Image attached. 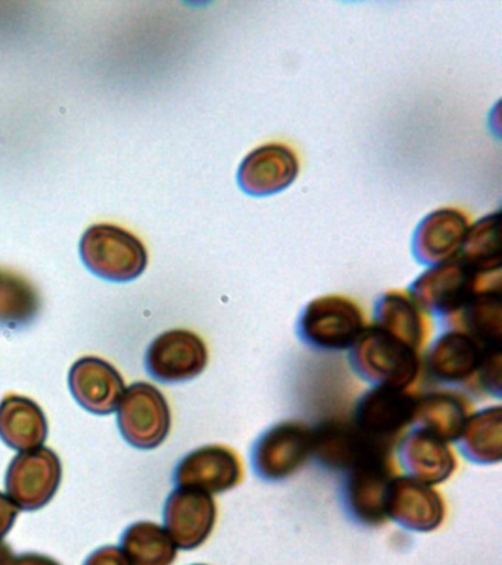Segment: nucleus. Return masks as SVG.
<instances>
[{"label": "nucleus", "instance_id": "f257e3e1", "mask_svg": "<svg viewBox=\"0 0 502 565\" xmlns=\"http://www.w3.org/2000/svg\"><path fill=\"white\" fill-rule=\"evenodd\" d=\"M351 369L373 387L407 391L418 377V351L376 326L365 327L348 353Z\"/></svg>", "mask_w": 502, "mask_h": 565}, {"label": "nucleus", "instance_id": "f03ea898", "mask_svg": "<svg viewBox=\"0 0 502 565\" xmlns=\"http://www.w3.org/2000/svg\"><path fill=\"white\" fill-rule=\"evenodd\" d=\"M500 273L480 274L460 256L434 265L409 286V298L423 312L436 318H449L460 312L478 291L492 286Z\"/></svg>", "mask_w": 502, "mask_h": 565}, {"label": "nucleus", "instance_id": "7ed1b4c3", "mask_svg": "<svg viewBox=\"0 0 502 565\" xmlns=\"http://www.w3.org/2000/svg\"><path fill=\"white\" fill-rule=\"evenodd\" d=\"M81 255L92 273L108 281L136 280L148 267L143 242L116 224L90 225L83 234Z\"/></svg>", "mask_w": 502, "mask_h": 565}, {"label": "nucleus", "instance_id": "20e7f679", "mask_svg": "<svg viewBox=\"0 0 502 565\" xmlns=\"http://www.w3.org/2000/svg\"><path fill=\"white\" fill-rule=\"evenodd\" d=\"M365 329L363 309L341 295L321 296L299 313L298 338L317 351H346Z\"/></svg>", "mask_w": 502, "mask_h": 565}, {"label": "nucleus", "instance_id": "39448f33", "mask_svg": "<svg viewBox=\"0 0 502 565\" xmlns=\"http://www.w3.org/2000/svg\"><path fill=\"white\" fill-rule=\"evenodd\" d=\"M391 452L377 450L342 475L341 502L352 521L377 527L387 521L386 502L395 477Z\"/></svg>", "mask_w": 502, "mask_h": 565}, {"label": "nucleus", "instance_id": "423d86ee", "mask_svg": "<svg viewBox=\"0 0 502 565\" xmlns=\"http://www.w3.org/2000/svg\"><path fill=\"white\" fill-rule=\"evenodd\" d=\"M314 431L302 422H281L268 427L250 450L254 475L264 481L289 479L312 458Z\"/></svg>", "mask_w": 502, "mask_h": 565}, {"label": "nucleus", "instance_id": "0eeeda50", "mask_svg": "<svg viewBox=\"0 0 502 565\" xmlns=\"http://www.w3.org/2000/svg\"><path fill=\"white\" fill-rule=\"evenodd\" d=\"M117 419L127 444L138 449H156L170 433V405L153 384L133 383L122 395Z\"/></svg>", "mask_w": 502, "mask_h": 565}, {"label": "nucleus", "instance_id": "6e6552de", "mask_svg": "<svg viewBox=\"0 0 502 565\" xmlns=\"http://www.w3.org/2000/svg\"><path fill=\"white\" fill-rule=\"evenodd\" d=\"M416 397L407 391L373 387L356 401L354 426L361 435L385 449H394L399 436L413 426Z\"/></svg>", "mask_w": 502, "mask_h": 565}, {"label": "nucleus", "instance_id": "1a4fd4ad", "mask_svg": "<svg viewBox=\"0 0 502 565\" xmlns=\"http://www.w3.org/2000/svg\"><path fill=\"white\" fill-rule=\"evenodd\" d=\"M63 466L54 450L41 448L17 455L7 471V494L19 510L38 511L58 492Z\"/></svg>", "mask_w": 502, "mask_h": 565}, {"label": "nucleus", "instance_id": "9d476101", "mask_svg": "<svg viewBox=\"0 0 502 565\" xmlns=\"http://www.w3.org/2000/svg\"><path fill=\"white\" fill-rule=\"evenodd\" d=\"M145 365L158 382H189L204 373L209 365V348L201 335L191 330L164 331L149 344Z\"/></svg>", "mask_w": 502, "mask_h": 565}, {"label": "nucleus", "instance_id": "9b49d317", "mask_svg": "<svg viewBox=\"0 0 502 565\" xmlns=\"http://www.w3.org/2000/svg\"><path fill=\"white\" fill-rule=\"evenodd\" d=\"M244 479L239 455L224 445H205L189 452L175 467L178 488L220 494L235 489Z\"/></svg>", "mask_w": 502, "mask_h": 565}, {"label": "nucleus", "instance_id": "f8f14e48", "mask_svg": "<svg viewBox=\"0 0 502 565\" xmlns=\"http://www.w3.org/2000/svg\"><path fill=\"white\" fill-rule=\"evenodd\" d=\"M387 520L416 533H430L442 525L447 508L434 486L408 476H395L386 502Z\"/></svg>", "mask_w": 502, "mask_h": 565}, {"label": "nucleus", "instance_id": "ddd939ff", "mask_svg": "<svg viewBox=\"0 0 502 565\" xmlns=\"http://www.w3.org/2000/svg\"><path fill=\"white\" fill-rule=\"evenodd\" d=\"M217 521V503L209 493L178 488L167 498L164 529L179 550L193 551L204 545Z\"/></svg>", "mask_w": 502, "mask_h": 565}, {"label": "nucleus", "instance_id": "4468645a", "mask_svg": "<svg viewBox=\"0 0 502 565\" xmlns=\"http://www.w3.org/2000/svg\"><path fill=\"white\" fill-rule=\"evenodd\" d=\"M298 174L299 159L290 146L266 143L246 154L237 170V183L250 196H271L292 185Z\"/></svg>", "mask_w": 502, "mask_h": 565}, {"label": "nucleus", "instance_id": "2eb2a0df", "mask_svg": "<svg viewBox=\"0 0 502 565\" xmlns=\"http://www.w3.org/2000/svg\"><path fill=\"white\" fill-rule=\"evenodd\" d=\"M482 344L458 330H447L426 351L427 377L444 386H462L473 382L482 362Z\"/></svg>", "mask_w": 502, "mask_h": 565}, {"label": "nucleus", "instance_id": "dca6fc26", "mask_svg": "<svg viewBox=\"0 0 502 565\" xmlns=\"http://www.w3.org/2000/svg\"><path fill=\"white\" fill-rule=\"evenodd\" d=\"M68 383L77 404L96 415L116 413L126 392L120 371L98 356L74 362Z\"/></svg>", "mask_w": 502, "mask_h": 565}, {"label": "nucleus", "instance_id": "f3484780", "mask_svg": "<svg viewBox=\"0 0 502 565\" xmlns=\"http://www.w3.org/2000/svg\"><path fill=\"white\" fill-rule=\"evenodd\" d=\"M398 461L412 479L435 486L444 483L457 470V458L447 440L426 428L412 426L396 444Z\"/></svg>", "mask_w": 502, "mask_h": 565}, {"label": "nucleus", "instance_id": "a211bd4d", "mask_svg": "<svg viewBox=\"0 0 502 565\" xmlns=\"http://www.w3.org/2000/svg\"><path fill=\"white\" fill-rule=\"evenodd\" d=\"M469 225V216L457 207H439L430 212L418 223L413 234L414 258L430 267L456 258Z\"/></svg>", "mask_w": 502, "mask_h": 565}, {"label": "nucleus", "instance_id": "6ab92c4d", "mask_svg": "<svg viewBox=\"0 0 502 565\" xmlns=\"http://www.w3.org/2000/svg\"><path fill=\"white\" fill-rule=\"evenodd\" d=\"M312 431H314L312 458L325 470L341 472V475L359 463L361 459L369 457L370 454L377 452V450L392 452L361 435L352 422L333 419V422H325L312 428Z\"/></svg>", "mask_w": 502, "mask_h": 565}, {"label": "nucleus", "instance_id": "aec40b11", "mask_svg": "<svg viewBox=\"0 0 502 565\" xmlns=\"http://www.w3.org/2000/svg\"><path fill=\"white\" fill-rule=\"evenodd\" d=\"M0 439L12 449H38L47 439V419L36 402L20 395H7L0 402Z\"/></svg>", "mask_w": 502, "mask_h": 565}, {"label": "nucleus", "instance_id": "412c9836", "mask_svg": "<svg viewBox=\"0 0 502 565\" xmlns=\"http://www.w3.org/2000/svg\"><path fill=\"white\" fill-rule=\"evenodd\" d=\"M456 445L462 457L478 466H493L502 459V408L488 406L469 414Z\"/></svg>", "mask_w": 502, "mask_h": 565}, {"label": "nucleus", "instance_id": "4be33fe9", "mask_svg": "<svg viewBox=\"0 0 502 565\" xmlns=\"http://www.w3.org/2000/svg\"><path fill=\"white\" fill-rule=\"evenodd\" d=\"M374 324L408 347L420 351L427 335L425 312L409 295L392 290L382 295L374 303Z\"/></svg>", "mask_w": 502, "mask_h": 565}, {"label": "nucleus", "instance_id": "5701e85b", "mask_svg": "<svg viewBox=\"0 0 502 565\" xmlns=\"http://www.w3.org/2000/svg\"><path fill=\"white\" fill-rule=\"evenodd\" d=\"M445 324L449 330L462 331L478 340L483 348L501 347L502 309L500 285L488 286L478 291L474 298L449 318Z\"/></svg>", "mask_w": 502, "mask_h": 565}, {"label": "nucleus", "instance_id": "b1692460", "mask_svg": "<svg viewBox=\"0 0 502 565\" xmlns=\"http://www.w3.org/2000/svg\"><path fill=\"white\" fill-rule=\"evenodd\" d=\"M464 397L448 391H436L416 399L413 426L426 428L444 440L456 441L469 417Z\"/></svg>", "mask_w": 502, "mask_h": 565}, {"label": "nucleus", "instance_id": "393cba45", "mask_svg": "<svg viewBox=\"0 0 502 565\" xmlns=\"http://www.w3.org/2000/svg\"><path fill=\"white\" fill-rule=\"evenodd\" d=\"M121 550L131 565H173L178 546L169 532L152 521H138L126 529Z\"/></svg>", "mask_w": 502, "mask_h": 565}, {"label": "nucleus", "instance_id": "a878e982", "mask_svg": "<svg viewBox=\"0 0 502 565\" xmlns=\"http://www.w3.org/2000/svg\"><path fill=\"white\" fill-rule=\"evenodd\" d=\"M41 311V296L33 282L11 269L0 268V326L30 324Z\"/></svg>", "mask_w": 502, "mask_h": 565}, {"label": "nucleus", "instance_id": "bb28decb", "mask_svg": "<svg viewBox=\"0 0 502 565\" xmlns=\"http://www.w3.org/2000/svg\"><path fill=\"white\" fill-rule=\"evenodd\" d=\"M458 256L480 274L500 273V212L469 225Z\"/></svg>", "mask_w": 502, "mask_h": 565}, {"label": "nucleus", "instance_id": "cd10ccee", "mask_svg": "<svg viewBox=\"0 0 502 565\" xmlns=\"http://www.w3.org/2000/svg\"><path fill=\"white\" fill-rule=\"evenodd\" d=\"M501 347L484 349L482 362H480L478 375H476V382L480 384L482 391L496 397H501Z\"/></svg>", "mask_w": 502, "mask_h": 565}, {"label": "nucleus", "instance_id": "c85d7f7f", "mask_svg": "<svg viewBox=\"0 0 502 565\" xmlns=\"http://www.w3.org/2000/svg\"><path fill=\"white\" fill-rule=\"evenodd\" d=\"M83 565H131L120 546H103L87 556Z\"/></svg>", "mask_w": 502, "mask_h": 565}, {"label": "nucleus", "instance_id": "c756f323", "mask_svg": "<svg viewBox=\"0 0 502 565\" xmlns=\"http://www.w3.org/2000/svg\"><path fill=\"white\" fill-rule=\"evenodd\" d=\"M20 510L8 494L0 492V543L3 542L10 530L14 527Z\"/></svg>", "mask_w": 502, "mask_h": 565}, {"label": "nucleus", "instance_id": "7c9ffc66", "mask_svg": "<svg viewBox=\"0 0 502 565\" xmlns=\"http://www.w3.org/2000/svg\"><path fill=\"white\" fill-rule=\"evenodd\" d=\"M11 565H61L58 561L51 558V556L36 554V552H28V554H21L14 556L11 561Z\"/></svg>", "mask_w": 502, "mask_h": 565}, {"label": "nucleus", "instance_id": "2f4dec72", "mask_svg": "<svg viewBox=\"0 0 502 565\" xmlns=\"http://www.w3.org/2000/svg\"><path fill=\"white\" fill-rule=\"evenodd\" d=\"M12 558L14 555H12L11 547L7 543H0V565H11Z\"/></svg>", "mask_w": 502, "mask_h": 565}, {"label": "nucleus", "instance_id": "473e14b6", "mask_svg": "<svg viewBox=\"0 0 502 565\" xmlns=\"http://www.w3.org/2000/svg\"><path fill=\"white\" fill-rule=\"evenodd\" d=\"M192 565H206V564H192Z\"/></svg>", "mask_w": 502, "mask_h": 565}]
</instances>
